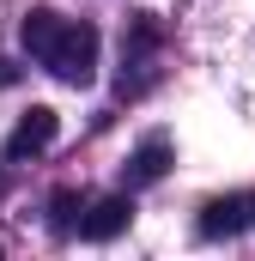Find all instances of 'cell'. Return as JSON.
<instances>
[{
    "label": "cell",
    "mask_w": 255,
    "mask_h": 261,
    "mask_svg": "<svg viewBox=\"0 0 255 261\" xmlns=\"http://www.w3.org/2000/svg\"><path fill=\"white\" fill-rule=\"evenodd\" d=\"M43 67H49L61 85H91V73H97V31L79 24V18H61L55 43L43 49Z\"/></svg>",
    "instance_id": "cell-1"
},
{
    "label": "cell",
    "mask_w": 255,
    "mask_h": 261,
    "mask_svg": "<svg viewBox=\"0 0 255 261\" xmlns=\"http://www.w3.org/2000/svg\"><path fill=\"white\" fill-rule=\"evenodd\" d=\"M55 134H61V116H55L49 103H31V110L18 116V128H12V140H6V152H12V158H31V152L55 146Z\"/></svg>",
    "instance_id": "cell-2"
},
{
    "label": "cell",
    "mask_w": 255,
    "mask_h": 261,
    "mask_svg": "<svg viewBox=\"0 0 255 261\" xmlns=\"http://www.w3.org/2000/svg\"><path fill=\"white\" fill-rule=\"evenodd\" d=\"M128 219H134V200H128V195H104V200L85 206L79 231H85L91 243H110V237H122V231H128Z\"/></svg>",
    "instance_id": "cell-3"
},
{
    "label": "cell",
    "mask_w": 255,
    "mask_h": 261,
    "mask_svg": "<svg viewBox=\"0 0 255 261\" xmlns=\"http://www.w3.org/2000/svg\"><path fill=\"white\" fill-rule=\"evenodd\" d=\"M164 170H170V140H158V134H152V140H140V152L128 158L122 176H128V189H146V182H158Z\"/></svg>",
    "instance_id": "cell-4"
},
{
    "label": "cell",
    "mask_w": 255,
    "mask_h": 261,
    "mask_svg": "<svg viewBox=\"0 0 255 261\" xmlns=\"http://www.w3.org/2000/svg\"><path fill=\"white\" fill-rule=\"evenodd\" d=\"M249 225V206L231 195V200H207L200 206V237H237Z\"/></svg>",
    "instance_id": "cell-5"
},
{
    "label": "cell",
    "mask_w": 255,
    "mask_h": 261,
    "mask_svg": "<svg viewBox=\"0 0 255 261\" xmlns=\"http://www.w3.org/2000/svg\"><path fill=\"white\" fill-rule=\"evenodd\" d=\"M55 31H61V12H49V6H37V12H31V18L18 24V43H24V49H31V55L43 61V49L55 43Z\"/></svg>",
    "instance_id": "cell-6"
},
{
    "label": "cell",
    "mask_w": 255,
    "mask_h": 261,
    "mask_svg": "<svg viewBox=\"0 0 255 261\" xmlns=\"http://www.w3.org/2000/svg\"><path fill=\"white\" fill-rule=\"evenodd\" d=\"M55 225H61V231H67V225H73V195H67V189H61V195H55Z\"/></svg>",
    "instance_id": "cell-7"
},
{
    "label": "cell",
    "mask_w": 255,
    "mask_h": 261,
    "mask_svg": "<svg viewBox=\"0 0 255 261\" xmlns=\"http://www.w3.org/2000/svg\"><path fill=\"white\" fill-rule=\"evenodd\" d=\"M243 206H249V225H255V195H249V200H243Z\"/></svg>",
    "instance_id": "cell-8"
}]
</instances>
